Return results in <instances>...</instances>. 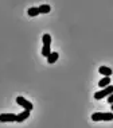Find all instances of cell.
<instances>
[{"mask_svg":"<svg viewBox=\"0 0 113 128\" xmlns=\"http://www.w3.org/2000/svg\"><path fill=\"white\" fill-rule=\"evenodd\" d=\"M30 117V110H23L19 115H16V123H22Z\"/></svg>","mask_w":113,"mask_h":128,"instance_id":"5","label":"cell"},{"mask_svg":"<svg viewBox=\"0 0 113 128\" xmlns=\"http://www.w3.org/2000/svg\"><path fill=\"white\" fill-rule=\"evenodd\" d=\"M27 14H28V16H31V18H35V16L39 15V8H38V7H31V8H28Z\"/></svg>","mask_w":113,"mask_h":128,"instance_id":"9","label":"cell"},{"mask_svg":"<svg viewBox=\"0 0 113 128\" xmlns=\"http://www.w3.org/2000/svg\"><path fill=\"white\" fill-rule=\"evenodd\" d=\"M42 42H43V44H50L51 46V35L50 34H44L42 36Z\"/></svg>","mask_w":113,"mask_h":128,"instance_id":"12","label":"cell"},{"mask_svg":"<svg viewBox=\"0 0 113 128\" xmlns=\"http://www.w3.org/2000/svg\"><path fill=\"white\" fill-rule=\"evenodd\" d=\"M11 122H16L15 113H1L0 115V123H11Z\"/></svg>","mask_w":113,"mask_h":128,"instance_id":"4","label":"cell"},{"mask_svg":"<svg viewBox=\"0 0 113 128\" xmlns=\"http://www.w3.org/2000/svg\"><path fill=\"white\" fill-rule=\"evenodd\" d=\"M111 85V77H104V78H101L100 81H98V86L100 88H107V86Z\"/></svg>","mask_w":113,"mask_h":128,"instance_id":"8","label":"cell"},{"mask_svg":"<svg viewBox=\"0 0 113 128\" xmlns=\"http://www.w3.org/2000/svg\"><path fill=\"white\" fill-rule=\"evenodd\" d=\"M112 93H113V85H109V86H107V88L96 92L94 93V98L96 100H102L104 97H107V96H111Z\"/></svg>","mask_w":113,"mask_h":128,"instance_id":"3","label":"cell"},{"mask_svg":"<svg viewBox=\"0 0 113 128\" xmlns=\"http://www.w3.org/2000/svg\"><path fill=\"white\" fill-rule=\"evenodd\" d=\"M108 102L111 104V105H112V104H113V93H112L111 96H108Z\"/></svg>","mask_w":113,"mask_h":128,"instance_id":"13","label":"cell"},{"mask_svg":"<svg viewBox=\"0 0 113 128\" xmlns=\"http://www.w3.org/2000/svg\"><path fill=\"white\" fill-rule=\"evenodd\" d=\"M93 122H112L113 120V112H94L92 115Z\"/></svg>","mask_w":113,"mask_h":128,"instance_id":"1","label":"cell"},{"mask_svg":"<svg viewBox=\"0 0 113 128\" xmlns=\"http://www.w3.org/2000/svg\"><path fill=\"white\" fill-rule=\"evenodd\" d=\"M58 58H59V54L57 51H51V54L47 57V64H55L58 61Z\"/></svg>","mask_w":113,"mask_h":128,"instance_id":"7","label":"cell"},{"mask_svg":"<svg viewBox=\"0 0 113 128\" xmlns=\"http://www.w3.org/2000/svg\"><path fill=\"white\" fill-rule=\"evenodd\" d=\"M50 54H51V46H50V44H43V47H42V55L47 58Z\"/></svg>","mask_w":113,"mask_h":128,"instance_id":"10","label":"cell"},{"mask_svg":"<svg viewBox=\"0 0 113 128\" xmlns=\"http://www.w3.org/2000/svg\"><path fill=\"white\" fill-rule=\"evenodd\" d=\"M111 109H112V112H113V104H112V106H111Z\"/></svg>","mask_w":113,"mask_h":128,"instance_id":"14","label":"cell"},{"mask_svg":"<svg viewBox=\"0 0 113 128\" xmlns=\"http://www.w3.org/2000/svg\"><path fill=\"white\" fill-rule=\"evenodd\" d=\"M38 8H39V14H49L51 11V7L49 4H42V6L38 7Z\"/></svg>","mask_w":113,"mask_h":128,"instance_id":"11","label":"cell"},{"mask_svg":"<svg viewBox=\"0 0 113 128\" xmlns=\"http://www.w3.org/2000/svg\"><path fill=\"white\" fill-rule=\"evenodd\" d=\"M98 73L102 74L104 77H111V76L113 74V70L111 68L108 66H100V69H98Z\"/></svg>","mask_w":113,"mask_h":128,"instance_id":"6","label":"cell"},{"mask_svg":"<svg viewBox=\"0 0 113 128\" xmlns=\"http://www.w3.org/2000/svg\"><path fill=\"white\" fill-rule=\"evenodd\" d=\"M16 104H18L19 106H22L24 110H30V112H31L32 108H34L32 102L28 101L27 98H24L23 96H18V97H16Z\"/></svg>","mask_w":113,"mask_h":128,"instance_id":"2","label":"cell"}]
</instances>
